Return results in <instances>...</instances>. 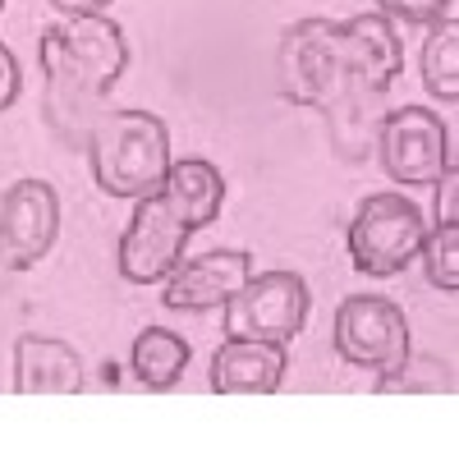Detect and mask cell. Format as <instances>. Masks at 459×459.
Segmentation results:
<instances>
[{
	"mask_svg": "<svg viewBox=\"0 0 459 459\" xmlns=\"http://www.w3.org/2000/svg\"><path fill=\"white\" fill-rule=\"evenodd\" d=\"M285 344L266 340H225L212 354L216 395H276L285 381Z\"/></svg>",
	"mask_w": 459,
	"mask_h": 459,
	"instance_id": "4fadbf2b",
	"label": "cell"
},
{
	"mask_svg": "<svg viewBox=\"0 0 459 459\" xmlns=\"http://www.w3.org/2000/svg\"><path fill=\"white\" fill-rule=\"evenodd\" d=\"M423 88L441 97L446 106L459 101V19L441 14L428 23V42H423Z\"/></svg>",
	"mask_w": 459,
	"mask_h": 459,
	"instance_id": "e0dca14e",
	"label": "cell"
},
{
	"mask_svg": "<svg viewBox=\"0 0 459 459\" xmlns=\"http://www.w3.org/2000/svg\"><path fill=\"white\" fill-rule=\"evenodd\" d=\"M42 110H47V125H51V134H56L60 143L88 147L97 120L106 115V101H88V97H69V92L47 88V106H42Z\"/></svg>",
	"mask_w": 459,
	"mask_h": 459,
	"instance_id": "ac0fdd59",
	"label": "cell"
},
{
	"mask_svg": "<svg viewBox=\"0 0 459 459\" xmlns=\"http://www.w3.org/2000/svg\"><path fill=\"white\" fill-rule=\"evenodd\" d=\"M377 161L395 184H437L450 166V129L428 106H391L377 134Z\"/></svg>",
	"mask_w": 459,
	"mask_h": 459,
	"instance_id": "52a82bcc",
	"label": "cell"
},
{
	"mask_svg": "<svg viewBox=\"0 0 459 459\" xmlns=\"http://www.w3.org/2000/svg\"><path fill=\"white\" fill-rule=\"evenodd\" d=\"M0 10H5V0H0Z\"/></svg>",
	"mask_w": 459,
	"mask_h": 459,
	"instance_id": "d4e9b609",
	"label": "cell"
},
{
	"mask_svg": "<svg viewBox=\"0 0 459 459\" xmlns=\"http://www.w3.org/2000/svg\"><path fill=\"white\" fill-rule=\"evenodd\" d=\"M276 79L294 106L331 110L350 92V65H344L340 23L331 19H299L281 32L276 47Z\"/></svg>",
	"mask_w": 459,
	"mask_h": 459,
	"instance_id": "3957f363",
	"label": "cell"
},
{
	"mask_svg": "<svg viewBox=\"0 0 459 459\" xmlns=\"http://www.w3.org/2000/svg\"><path fill=\"white\" fill-rule=\"evenodd\" d=\"M56 10H65V14H101L110 0H51Z\"/></svg>",
	"mask_w": 459,
	"mask_h": 459,
	"instance_id": "cb8c5ba5",
	"label": "cell"
},
{
	"mask_svg": "<svg viewBox=\"0 0 459 459\" xmlns=\"http://www.w3.org/2000/svg\"><path fill=\"white\" fill-rule=\"evenodd\" d=\"M308 281L299 272H262L248 276L244 290L221 308L225 340H266V344H290L303 322H308Z\"/></svg>",
	"mask_w": 459,
	"mask_h": 459,
	"instance_id": "8992f818",
	"label": "cell"
},
{
	"mask_svg": "<svg viewBox=\"0 0 459 459\" xmlns=\"http://www.w3.org/2000/svg\"><path fill=\"white\" fill-rule=\"evenodd\" d=\"M386 92H363V88H350L326 115L331 125V147L340 152L344 161H363L368 152H377V134H381V120H386Z\"/></svg>",
	"mask_w": 459,
	"mask_h": 459,
	"instance_id": "9a60e30c",
	"label": "cell"
},
{
	"mask_svg": "<svg viewBox=\"0 0 459 459\" xmlns=\"http://www.w3.org/2000/svg\"><path fill=\"white\" fill-rule=\"evenodd\" d=\"M344 65H350V88L363 92H391V83L404 69V42L386 14H354L340 23Z\"/></svg>",
	"mask_w": 459,
	"mask_h": 459,
	"instance_id": "8fae6325",
	"label": "cell"
},
{
	"mask_svg": "<svg viewBox=\"0 0 459 459\" xmlns=\"http://www.w3.org/2000/svg\"><path fill=\"white\" fill-rule=\"evenodd\" d=\"M455 207H459V170L450 166V170L437 179V225H441V221H455Z\"/></svg>",
	"mask_w": 459,
	"mask_h": 459,
	"instance_id": "603a6c76",
	"label": "cell"
},
{
	"mask_svg": "<svg viewBox=\"0 0 459 459\" xmlns=\"http://www.w3.org/2000/svg\"><path fill=\"white\" fill-rule=\"evenodd\" d=\"M161 198L166 207L188 225V230H203L221 216L225 203V179L212 161L203 157H188V161H170V175L161 184Z\"/></svg>",
	"mask_w": 459,
	"mask_h": 459,
	"instance_id": "5bb4252c",
	"label": "cell"
},
{
	"mask_svg": "<svg viewBox=\"0 0 459 459\" xmlns=\"http://www.w3.org/2000/svg\"><path fill=\"white\" fill-rule=\"evenodd\" d=\"M83 152L110 198H152L170 175V129L152 110H106Z\"/></svg>",
	"mask_w": 459,
	"mask_h": 459,
	"instance_id": "6da1fadb",
	"label": "cell"
},
{
	"mask_svg": "<svg viewBox=\"0 0 459 459\" xmlns=\"http://www.w3.org/2000/svg\"><path fill=\"white\" fill-rule=\"evenodd\" d=\"M381 395H450L455 391V372H450V363H437V359H404L395 372H386L381 377V386H377Z\"/></svg>",
	"mask_w": 459,
	"mask_h": 459,
	"instance_id": "d6986e66",
	"label": "cell"
},
{
	"mask_svg": "<svg viewBox=\"0 0 459 459\" xmlns=\"http://www.w3.org/2000/svg\"><path fill=\"white\" fill-rule=\"evenodd\" d=\"M423 272H428V285H437L441 294H455L459 290V225L455 221H441L437 230H428L423 248Z\"/></svg>",
	"mask_w": 459,
	"mask_h": 459,
	"instance_id": "ffe728a7",
	"label": "cell"
},
{
	"mask_svg": "<svg viewBox=\"0 0 459 459\" xmlns=\"http://www.w3.org/2000/svg\"><path fill=\"white\" fill-rule=\"evenodd\" d=\"M331 344H335L340 363L377 372V377L395 372L413 354L404 308L391 299H381V294H350L344 299L335 308V322H331Z\"/></svg>",
	"mask_w": 459,
	"mask_h": 459,
	"instance_id": "5b68a950",
	"label": "cell"
},
{
	"mask_svg": "<svg viewBox=\"0 0 459 459\" xmlns=\"http://www.w3.org/2000/svg\"><path fill=\"white\" fill-rule=\"evenodd\" d=\"M19 92H23V69H19L14 51L0 42V110H10L19 101Z\"/></svg>",
	"mask_w": 459,
	"mask_h": 459,
	"instance_id": "7402d4cb",
	"label": "cell"
},
{
	"mask_svg": "<svg viewBox=\"0 0 459 459\" xmlns=\"http://www.w3.org/2000/svg\"><path fill=\"white\" fill-rule=\"evenodd\" d=\"M42 74L47 88L106 101V92L120 83V74L129 65V42L115 19L106 14H69L65 23H51L42 32Z\"/></svg>",
	"mask_w": 459,
	"mask_h": 459,
	"instance_id": "7a4b0ae2",
	"label": "cell"
},
{
	"mask_svg": "<svg viewBox=\"0 0 459 459\" xmlns=\"http://www.w3.org/2000/svg\"><path fill=\"white\" fill-rule=\"evenodd\" d=\"M253 276V253L244 248H212L203 257H184L175 272L166 276L161 303L175 313H212L225 308L230 299L244 290Z\"/></svg>",
	"mask_w": 459,
	"mask_h": 459,
	"instance_id": "30bf717a",
	"label": "cell"
},
{
	"mask_svg": "<svg viewBox=\"0 0 459 459\" xmlns=\"http://www.w3.org/2000/svg\"><path fill=\"white\" fill-rule=\"evenodd\" d=\"M60 235V198L47 179H14L0 194V266L32 272Z\"/></svg>",
	"mask_w": 459,
	"mask_h": 459,
	"instance_id": "ba28073f",
	"label": "cell"
},
{
	"mask_svg": "<svg viewBox=\"0 0 459 459\" xmlns=\"http://www.w3.org/2000/svg\"><path fill=\"white\" fill-rule=\"evenodd\" d=\"M423 239H428V221L418 212V203H409L404 194H368L354 207L350 230H344L354 272L372 281L400 276L409 262H418Z\"/></svg>",
	"mask_w": 459,
	"mask_h": 459,
	"instance_id": "277c9868",
	"label": "cell"
},
{
	"mask_svg": "<svg viewBox=\"0 0 459 459\" xmlns=\"http://www.w3.org/2000/svg\"><path fill=\"white\" fill-rule=\"evenodd\" d=\"M188 359H194V350H188V340L170 326H147L134 335V354H129V368L134 377L143 381L147 391H170L175 381L184 377Z\"/></svg>",
	"mask_w": 459,
	"mask_h": 459,
	"instance_id": "2e32d148",
	"label": "cell"
},
{
	"mask_svg": "<svg viewBox=\"0 0 459 459\" xmlns=\"http://www.w3.org/2000/svg\"><path fill=\"white\" fill-rule=\"evenodd\" d=\"M377 14L391 23H437L441 14H455V0H377Z\"/></svg>",
	"mask_w": 459,
	"mask_h": 459,
	"instance_id": "44dd1931",
	"label": "cell"
},
{
	"mask_svg": "<svg viewBox=\"0 0 459 459\" xmlns=\"http://www.w3.org/2000/svg\"><path fill=\"white\" fill-rule=\"evenodd\" d=\"M14 391L19 395H79L83 391V359L74 344L56 335H19L14 340Z\"/></svg>",
	"mask_w": 459,
	"mask_h": 459,
	"instance_id": "7c38bea8",
	"label": "cell"
},
{
	"mask_svg": "<svg viewBox=\"0 0 459 459\" xmlns=\"http://www.w3.org/2000/svg\"><path fill=\"white\" fill-rule=\"evenodd\" d=\"M188 230L161 194L152 198H138L134 203V216L125 225L120 235V253H115V262H120V276L134 281V285H157L166 281L175 266L184 262V244H188Z\"/></svg>",
	"mask_w": 459,
	"mask_h": 459,
	"instance_id": "9c48e42d",
	"label": "cell"
}]
</instances>
